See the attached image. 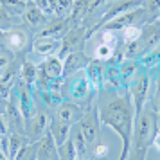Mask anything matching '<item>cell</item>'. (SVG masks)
Returning a JSON list of instances; mask_svg holds the SVG:
<instances>
[{"label":"cell","instance_id":"obj_1","mask_svg":"<svg viewBox=\"0 0 160 160\" xmlns=\"http://www.w3.org/2000/svg\"><path fill=\"white\" fill-rule=\"evenodd\" d=\"M97 113H99V121L115 131L122 142L117 160H126L131 151L133 124H135V112L128 88L119 90V94L113 97H101L97 101Z\"/></svg>","mask_w":160,"mask_h":160},{"label":"cell","instance_id":"obj_2","mask_svg":"<svg viewBox=\"0 0 160 160\" xmlns=\"http://www.w3.org/2000/svg\"><path fill=\"white\" fill-rule=\"evenodd\" d=\"M158 121L160 117L153 101H148L144 108L135 115L131 148H135V149H149L153 146L155 135L158 133Z\"/></svg>","mask_w":160,"mask_h":160},{"label":"cell","instance_id":"obj_3","mask_svg":"<svg viewBox=\"0 0 160 160\" xmlns=\"http://www.w3.org/2000/svg\"><path fill=\"white\" fill-rule=\"evenodd\" d=\"M76 124L79 126L81 133L88 144V149L92 151V148L99 142V137H101V121H99V113H97V102H94L88 110H85L83 117Z\"/></svg>","mask_w":160,"mask_h":160},{"label":"cell","instance_id":"obj_4","mask_svg":"<svg viewBox=\"0 0 160 160\" xmlns=\"http://www.w3.org/2000/svg\"><path fill=\"white\" fill-rule=\"evenodd\" d=\"M149 92H151V78L146 72H140L128 85V94L131 97V104H133L135 115L146 106V102L149 101Z\"/></svg>","mask_w":160,"mask_h":160},{"label":"cell","instance_id":"obj_5","mask_svg":"<svg viewBox=\"0 0 160 160\" xmlns=\"http://www.w3.org/2000/svg\"><path fill=\"white\" fill-rule=\"evenodd\" d=\"M65 81H67V101L81 102L92 92V85L88 81L87 70H78V72L70 74V76L65 78Z\"/></svg>","mask_w":160,"mask_h":160},{"label":"cell","instance_id":"obj_6","mask_svg":"<svg viewBox=\"0 0 160 160\" xmlns=\"http://www.w3.org/2000/svg\"><path fill=\"white\" fill-rule=\"evenodd\" d=\"M51 119H52V115L47 110H40V112L36 110L31 117L25 119V135H27V138L31 142H38L49 131Z\"/></svg>","mask_w":160,"mask_h":160},{"label":"cell","instance_id":"obj_7","mask_svg":"<svg viewBox=\"0 0 160 160\" xmlns=\"http://www.w3.org/2000/svg\"><path fill=\"white\" fill-rule=\"evenodd\" d=\"M87 40L88 38H87V27H85V25L68 27L67 34L61 38V49H59L58 56L63 59L67 54H70V52H74V51H83Z\"/></svg>","mask_w":160,"mask_h":160},{"label":"cell","instance_id":"obj_8","mask_svg":"<svg viewBox=\"0 0 160 160\" xmlns=\"http://www.w3.org/2000/svg\"><path fill=\"white\" fill-rule=\"evenodd\" d=\"M140 23H148L146 20V11L142 6H138V8L131 9V11H126L124 15L117 16L113 20H110L108 23H104L102 25V29H108V31H122L126 27H133V25H138L140 27Z\"/></svg>","mask_w":160,"mask_h":160},{"label":"cell","instance_id":"obj_9","mask_svg":"<svg viewBox=\"0 0 160 160\" xmlns=\"http://www.w3.org/2000/svg\"><path fill=\"white\" fill-rule=\"evenodd\" d=\"M29 45V32L22 27H11L6 29V40H4V51L11 52L15 56H20L25 52Z\"/></svg>","mask_w":160,"mask_h":160},{"label":"cell","instance_id":"obj_10","mask_svg":"<svg viewBox=\"0 0 160 160\" xmlns=\"http://www.w3.org/2000/svg\"><path fill=\"white\" fill-rule=\"evenodd\" d=\"M137 43H138L140 56L148 54V52L153 51L160 43V22L158 20L148 22L144 27H140V36H138Z\"/></svg>","mask_w":160,"mask_h":160},{"label":"cell","instance_id":"obj_11","mask_svg":"<svg viewBox=\"0 0 160 160\" xmlns=\"http://www.w3.org/2000/svg\"><path fill=\"white\" fill-rule=\"evenodd\" d=\"M68 27H70L68 18H65V16H54V18H49L43 27H40L36 31V36L34 38H59L61 40L67 34Z\"/></svg>","mask_w":160,"mask_h":160},{"label":"cell","instance_id":"obj_12","mask_svg":"<svg viewBox=\"0 0 160 160\" xmlns=\"http://www.w3.org/2000/svg\"><path fill=\"white\" fill-rule=\"evenodd\" d=\"M83 113H85V110H83L81 104L72 102V101H63V102L58 104V108H56V112H54L52 117L58 119L59 122H65V124L74 126V124L83 117Z\"/></svg>","mask_w":160,"mask_h":160},{"label":"cell","instance_id":"obj_13","mask_svg":"<svg viewBox=\"0 0 160 160\" xmlns=\"http://www.w3.org/2000/svg\"><path fill=\"white\" fill-rule=\"evenodd\" d=\"M4 117H6V122H8L9 130L13 133H25V117H23L22 110H20L18 99H15V97L9 99V104L6 112H4Z\"/></svg>","mask_w":160,"mask_h":160},{"label":"cell","instance_id":"obj_14","mask_svg":"<svg viewBox=\"0 0 160 160\" xmlns=\"http://www.w3.org/2000/svg\"><path fill=\"white\" fill-rule=\"evenodd\" d=\"M16 92H18V104H20V110H22L23 117L27 119V117H31L34 112H36V108H34V104H36V99H34V88H31L29 85H25L22 79L16 81Z\"/></svg>","mask_w":160,"mask_h":160},{"label":"cell","instance_id":"obj_15","mask_svg":"<svg viewBox=\"0 0 160 160\" xmlns=\"http://www.w3.org/2000/svg\"><path fill=\"white\" fill-rule=\"evenodd\" d=\"M36 160H59V146L52 137L51 130L36 142Z\"/></svg>","mask_w":160,"mask_h":160},{"label":"cell","instance_id":"obj_16","mask_svg":"<svg viewBox=\"0 0 160 160\" xmlns=\"http://www.w3.org/2000/svg\"><path fill=\"white\" fill-rule=\"evenodd\" d=\"M90 59L92 58H88L83 51H74L70 54H67L63 58V78L78 72V70H85L87 65L90 63Z\"/></svg>","mask_w":160,"mask_h":160},{"label":"cell","instance_id":"obj_17","mask_svg":"<svg viewBox=\"0 0 160 160\" xmlns=\"http://www.w3.org/2000/svg\"><path fill=\"white\" fill-rule=\"evenodd\" d=\"M61 49V40L59 38H34L32 42V52L40 56H54Z\"/></svg>","mask_w":160,"mask_h":160},{"label":"cell","instance_id":"obj_18","mask_svg":"<svg viewBox=\"0 0 160 160\" xmlns=\"http://www.w3.org/2000/svg\"><path fill=\"white\" fill-rule=\"evenodd\" d=\"M104 67H106V61H99V59H90V63L87 65V76L88 81L92 85V90L94 92H101L102 88V74H104Z\"/></svg>","mask_w":160,"mask_h":160},{"label":"cell","instance_id":"obj_19","mask_svg":"<svg viewBox=\"0 0 160 160\" xmlns=\"http://www.w3.org/2000/svg\"><path fill=\"white\" fill-rule=\"evenodd\" d=\"M38 68H40V70H42V72H43L51 81L63 78V59L59 58L58 54H54V56H47V58L43 59V63L38 65Z\"/></svg>","mask_w":160,"mask_h":160},{"label":"cell","instance_id":"obj_20","mask_svg":"<svg viewBox=\"0 0 160 160\" xmlns=\"http://www.w3.org/2000/svg\"><path fill=\"white\" fill-rule=\"evenodd\" d=\"M22 18H23V22L27 23L29 27H32V29H36V31L40 29V27H43L45 22L49 20V18L38 9V6L34 4V2H29V4L25 6V11H23Z\"/></svg>","mask_w":160,"mask_h":160},{"label":"cell","instance_id":"obj_21","mask_svg":"<svg viewBox=\"0 0 160 160\" xmlns=\"http://www.w3.org/2000/svg\"><path fill=\"white\" fill-rule=\"evenodd\" d=\"M140 61L138 59H131V58H122L121 59V63H119V72H121V79H122L124 87L131 83V81L137 78L138 70H140Z\"/></svg>","mask_w":160,"mask_h":160},{"label":"cell","instance_id":"obj_22","mask_svg":"<svg viewBox=\"0 0 160 160\" xmlns=\"http://www.w3.org/2000/svg\"><path fill=\"white\" fill-rule=\"evenodd\" d=\"M88 6H90V0H74L72 11L68 15V23L70 27L74 25H83L85 20L88 16Z\"/></svg>","mask_w":160,"mask_h":160},{"label":"cell","instance_id":"obj_23","mask_svg":"<svg viewBox=\"0 0 160 160\" xmlns=\"http://www.w3.org/2000/svg\"><path fill=\"white\" fill-rule=\"evenodd\" d=\"M27 142H31V140L27 138L25 133H13V131H11L8 135V144H6V155H8V158L13 160L15 155L20 151Z\"/></svg>","mask_w":160,"mask_h":160},{"label":"cell","instance_id":"obj_24","mask_svg":"<svg viewBox=\"0 0 160 160\" xmlns=\"http://www.w3.org/2000/svg\"><path fill=\"white\" fill-rule=\"evenodd\" d=\"M49 130H51L52 137H54V140H56V144L61 148V146L68 140V137H70L72 126H70V124H65V122H59L58 119L52 117L51 119V128H49Z\"/></svg>","mask_w":160,"mask_h":160},{"label":"cell","instance_id":"obj_25","mask_svg":"<svg viewBox=\"0 0 160 160\" xmlns=\"http://www.w3.org/2000/svg\"><path fill=\"white\" fill-rule=\"evenodd\" d=\"M70 140H72V144L74 148H76V153H78V158H87V155H88V144H87V140H85V137H83V133H81L79 130V126L78 124H74L72 126V131H70Z\"/></svg>","mask_w":160,"mask_h":160},{"label":"cell","instance_id":"obj_26","mask_svg":"<svg viewBox=\"0 0 160 160\" xmlns=\"http://www.w3.org/2000/svg\"><path fill=\"white\" fill-rule=\"evenodd\" d=\"M36 76H38V67L34 63L27 61V59H23L22 67H20V79L25 85H29L31 88H34L36 87Z\"/></svg>","mask_w":160,"mask_h":160},{"label":"cell","instance_id":"obj_27","mask_svg":"<svg viewBox=\"0 0 160 160\" xmlns=\"http://www.w3.org/2000/svg\"><path fill=\"white\" fill-rule=\"evenodd\" d=\"M115 52H117V49L110 47L108 43L99 42V43L95 45V49H94V59H99V61H110V59L115 56Z\"/></svg>","mask_w":160,"mask_h":160},{"label":"cell","instance_id":"obj_28","mask_svg":"<svg viewBox=\"0 0 160 160\" xmlns=\"http://www.w3.org/2000/svg\"><path fill=\"white\" fill-rule=\"evenodd\" d=\"M0 6L11 16H15V15H23L27 2H23V0H0Z\"/></svg>","mask_w":160,"mask_h":160},{"label":"cell","instance_id":"obj_29","mask_svg":"<svg viewBox=\"0 0 160 160\" xmlns=\"http://www.w3.org/2000/svg\"><path fill=\"white\" fill-rule=\"evenodd\" d=\"M142 8L146 11V20L153 22L160 13V0H142Z\"/></svg>","mask_w":160,"mask_h":160},{"label":"cell","instance_id":"obj_30","mask_svg":"<svg viewBox=\"0 0 160 160\" xmlns=\"http://www.w3.org/2000/svg\"><path fill=\"white\" fill-rule=\"evenodd\" d=\"M36 148H38L36 142H27V144L15 155L13 160H36Z\"/></svg>","mask_w":160,"mask_h":160},{"label":"cell","instance_id":"obj_31","mask_svg":"<svg viewBox=\"0 0 160 160\" xmlns=\"http://www.w3.org/2000/svg\"><path fill=\"white\" fill-rule=\"evenodd\" d=\"M32 2L36 4L38 9H40L47 18H54V16H58V13H56V6H54L52 0H32Z\"/></svg>","mask_w":160,"mask_h":160},{"label":"cell","instance_id":"obj_32","mask_svg":"<svg viewBox=\"0 0 160 160\" xmlns=\"http://www.w3.org/2000/svg\"><path fill=\"white\" fill-rule=\"evenodd\" d=\"M54 6H56V13L58 16H65L68 18L70 11H72V6H74V0H52Z\"/></svg>","mask_w":160,"mask_h":160},{"label":"cell","instance_id":"obj_33","mask_svg":"<svg viewBox=\"0 0 160 160\" xmlns=\"http://www.w3.org/2000/svg\"><path fill=\"white\" fill-rule=\"evenodd\" d=\"M101 42H102V43H108L110 47H113V49H117V45H119V36H117V32H115V31L102 29ZM117 51H119V49H117Z\"/></svg>","mask_w":160,"mask_h":160},{"label":"cell","instance_id":"obj_34","mask_svg":"<svg viewBox=\"0 0 160 160\" xmlns=\"http://www.w3.org/2000/svg\"><path fill=\"white\" fill-rule=\"evenodd\" d=\"M138 36H140V27H138V25H133V27H126V29H122L124 43H131V42H137Z\"/></svg>","mask_w":160,"mask_h":160},{"label":"cell","instance_id":"obj_35","mask_svg":"<svg viewBox=\"0 0 160 160\" xmlns=\"http://www.w3.org/2000/svg\"><path fill=\"white\" fill-rule=\"evenodd\" d=\"M106 153H108V146L104 144V142H101V140L92 148V157H94L95 160H102L106 157Z\"/></svg>","mask_w":160,"mask_h":160},{"label":"cell","instance_id":"obj_36","mask_svg":"<svg viewBox=\"0 0 160 160\" xmlns=\"http://www.w3.org/2000/svg\"><path fill=\"white\" fill-rule=\"evenodd\" d=\"M0 27H2V29H11V27H15V23H13V16L9 15L2 6H0Z\"/></svg>","mask_w":160,"mask_h":160},{"label":"cell","instance_id":"obj_37","mask_svg":"<svg viewBox=\"0 0 160 160\" xmlns=\"http://www.w3.org/2000/svg\"><path fill=\"white\" fill-rule=\"evenodd\" d=\"M9 133H11V130H9L8 122H6V117L0 115V142H2V149L6 148V140H8Z\"/></svg>","mask_w":160,"mask_h":160},{"label":"cell","instance_id":"obj_38","mask_svg":"<svg viewBox=\"0 0 160 160\" xmlns=\"http://www.w3.org/2000/svg\"><path fill=\"white\" fill-rule=\"evenodd\" d=\"M146 155H148V149H135V148H131V151L126 160H146Z\"/></svg>","mask_w":160,"mask_h":160},{"label":"cell","instance_id":"obj_39","mask_svg":"<svg viewBox=\"0 0 160 160\" xmlns=\"http://www.w3.org/2000/svg\"><path fill=\"white\" fill-rule=\"evenodd\" d=\"M13 59H15V58H13L11 54H8L6 51H0V70L4 72V70L8 68V65L11 63V61H13Z\"/></svg>","mask_w":160,"mask_h":160},{"label":"cell","instance_id":"obj_40","mask_svg":"<svg viewBox=\"0 0 160 160\" xmlns=\"http://www.w3.org/2000/svg\"><path fill=\"white\" fill-rule=\"evenodd\" d=\"M155 97L160 95V67H158V72H157V78H155Z\"/></svg>","mask_w":160,"mask_h":160},{"label":"cell","instance_id":"obj_41","mask_svg":"<svg viewBox=\"0 0 160 160\" xmlns=\"http://www.w3.org/2000/svg\"><path fill=\"white\" fill-rule=\"evenodd\" d=\"M9 104V99H4V97H0V115H4V112L8 108Z\"/></svg>","mask_w":160,"mask_h":160},{"label":"cell","instance_id":"obj_42","mask_svg":"<svg viewBox=\"0 0 160 160\" xmlns=\"http://www.w3.org/2000/svg\"><path fill=\"white\" fill-rule=\"evenodd\" d=\"M4 40H6V29L0 27V51H4Z\"/></svg>","mask_w":160,"mask_h":160},{"label":"cell","instance_id":"obj_43","mask_svg":"<svg viewBox=\"0 0 160 160\" xmlns=\"http://www.w3.org/2000/svg\"><path fill=\"white\" fill-rule=\"evenodd\" d=\"M153 146H155V148H157V149L160 151V131L157 133V135H155V140H153Z\"/></svg>","mask_w":160,"mask_h":160},{"label":"cell","instance_id":"obj_44","mask_svg":"<svg viewBox=\"0 0 160 160\" xmlns=\"http://www.w3.org/2000/svg\"><path fill=\"white\" fill-rule=\"evenodd\" d=\"M0 160H9V158H8V155L2 151V149H0Z\"/></svg>","mask_w":160,"mask_h":160},{"label":"cell","instance_id":"obj_45","mask_svg":"<svg viewBox=\"0 0 160 160\" xmlns=\"http://www.w3.org/2000/svg\"><path fill=\"white\" fill-rule=\"evenodd\" d=\"M157 20H158V22H160V13H158V16H157Z\"/></svg>","mask_w":160,"mask_h":160},{"label":"cell","instance_id":"obj_46","mask_svg":"<svg viewBox=\"0 0 160 160\" xmlns=\"http://www.w3.org/2000/svg\"><path fill=\"white\" fill-rule=\"evenodd\" d=\"M79 160H90V158H79Z\"/></svg>","mask_w":160,"mask_h":160},{"label":"cell","instance_id":"obj_47","mask_svg":"<svg viewBox=\"0 0 160 160\" xmlns=\"http://www.w3.org/2000/svg\"><path fill=\"white\" fill-rule=\"evenodd\" d=\"M0 83H2V76H0Z\"/></svg>","mask_w":160,"mask_h":160}]
</instances>
